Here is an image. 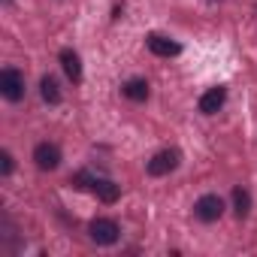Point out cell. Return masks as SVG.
Segmentation results:
<instances>
[{
  "mask_svg": "<svg viewBox=\"0 0 257 257\" xmlns=\"http://www.w3.org/2000/svg\"><path fill=\"white\" fill-rule=\"evenodd\" d=\"M34 161H37V167L40 170H58V164H61V149L58 146H52V143H40L37 149H34Z\"/></svg>",
  "mask_w": 257,
  "mask_h": 257,
  "instance_id": "cell-5",
  "label": "cell"
},
{
  "mask_svg": "<svg viewBox=\"0 0 257 257\" xmlns=\"http://www.w3.org/2000/svg\"><path fill=\"white\" fill-rule=\"evenodd\" d=\"M233 209H236L239 218H245V215L251 212V194H248L245 188H236V191H233Z\"/></svg>",
  "mask_w": 257,
  "mask_h": 257,
  "instance_id": "cell-12",
  "label": "cell"
},
{
  "mask_svg": "<svg viewBox=\"0 0 257 257\" xmlns=\"http://www.w3.org/2000/svg\"><path fill=\"white\" fill-rule=\"evenodd\" d=\"M0 173H4V176L13 173V155L10 152H0Z\"/></svg>",
  "mask_w": 257,
  "mask_h": 257,
  "instance_id": "cell-13",
  "label": "cell"
},
{
  "mask_svg": "<svg viewBox=\"0 0 257 257\" xmlns=\"http://www.w3.org/2000/svg\"><path fill=\"white\" fill-rule=\"evenodd\" d=\"M224 100H227V91L218 85V88H209L203 97H200V112L203 115H215L221 106H224Z\"/></svg>",
  "mask_w": 257,
  "mask_h": 257,
  "instance_id": "cell-7",
  "label": "cell"
},
{
  "mask_svg": "<svg viewBox=\"0 0 257 257\" xmlns=\"http://www.w3.org/2000/svg\"><path fill=\"white\" fill-rule=\"evenodd\" d=\"M179 161H182V155H179L176 149L158 152V155L149 161V176H167V173H173V170L179 167Z\"/></svg>",
  "mask_w": 257,
  "mask_h": 257,
  "instance_id": "cell-3",
  "label": "cell"
},
{
  "mask_svg": "<svg viewBox=\"0 0 257 257\" xmlns=\"http://www.w3.org/2000/svg\"><path fill=\"white\" fill-rule=\"evenodd\" d=\"M149 49L158 55V58H173V55H179L182 52V46L176 43V40H170V37H161V34H149Z\"/></svg>",
  "mask_w": 257,
  "mask_h": 257,
  "instance_id": "cell-6",
  "label": "cell"
},
{
  "mask_svg": "<svg viewBox=\"0 0 257 257\" xmlns=\"http://www.w3.org/2000/svg\"><path fill=\"white\" fill-rule=\"evenodd\" d=\"M61 67H64V73H67L73 82H79V79H82V61H79V55H76V52L64 49V52H61Z\"/></svg>",
  "mask_w": 257,
  "mask_h": 257,
  "instance_id": "cell-9",
  "label": "cell"
},
{
  "mask_svg": "<svg viewBox=\"0 0 257 257\" xmlns=\"http://www.w3.org/2000/svg\"><path fill=\"white\" fill-rule=\"evenodd\" d=\"M40 94H43L46 103H58V100H61V88H58V82H55L52 76H43V79H40Z\"/></svg>",
  "mask_w": 257,
  "mask_h": 257,
  "instance_id": "cell-11",
  "label": "cell"
},
{
  "mask_svg": "<svg viewBox=\"0 0 257 257\" xmlns=\"http://www.w3.org/2000/svg\"><path fill=\"white\" fill-rule=\"evenodd\" d=\"M91 191L103 200V203H115L118 200V185L115 182H109V179H91Z\"/></svg>",
  "mask_w": 257,
  "mask_h": 257,
  "instance_id": "cell-8",
  "label": "cell"
},
{
  "mask_svg": "<svg viewBox=\"0 0 257 257\" xmlns=\"http://www.w3.org/2000/svg\"><path fill=\"white\" fill-rule=\"evenodd\" d=\"M88 233H91V239H94L97 245H112V242L118 239V224H115L112 218H94V221L88 224Z\"/></svg>",
  "mask_w": 257,
  "mask_h": 257,
  "instance_id": "cell-2",
  "label": "cell"
},
{
  "mask_svg": "<svg viewBox=\"0 0 257 257\" xmlns=\"http://www.w3.org/2000/svg\"><path fill=\"white\" fill-rule=\"evenodd\" d=\"M0 94H4L7 100H22L25 97V76L19 70H4L0 73Z\"/></svg>",
  "mask_w": 257,
  "mask_h": 257,
  "instance_id": "cell-1",
  "label": "cell"
},
{
  "mask_svg": "<svg viewBox=\"0 0 257 257\" xmlns=\"http://www.w3.org/2000/svg\"><path fill=\"white\" fill-rule=\"evenodd\" d=\"M194 212H197V218H200V221H218V218H221V212H224V200H221L218 194H206V197H200V200H197Z\"/></svg>",
  "mask_w": 257,
  "mask_h": 257,
  "instance_id": "cell-4",
  "label": "cell"
},
{
  "mask_svg": "<svg viewBox=\"0 0 257 257\" xmlns=\"http://www.w3.org/2000/svg\"><path fill=\"white\" fill-rule=\"evenodd\" d=\"M121 94H124V97H131V100H137V103H143V100L149 97V85H146L143 79H131V82L121 88Z\"/></svg>",
  "mask_w": 257,
  "mask_h": 257,
  "instance_id": "cell-10",
  "label": "cell"
}]
</instances>
